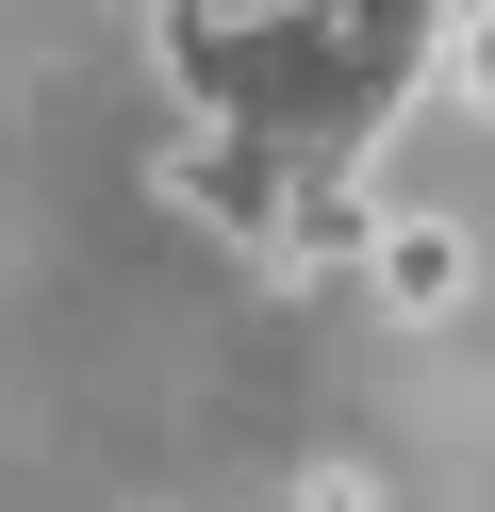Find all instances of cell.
Masks as SVG:
<instances>
[{
  "label": "cell",
  "mask_w": 495,
  "mask_h": 512,
  "mask_svg": "<svg viewBox=\"0 0 495 512\" xmlns=\"http://www.w3.org/2000/svg\"><path fill=\"white\" fill-rule=\"evenodd\" d=\"M165 199H182V215H215L248 265H297L314 149H297V133H248V116H215V133H182V149H165Z\"/></svg>",
  "instance_id": "cell-1"
},
{
  "label": "cell",
  "mask_w": 495,
  "mask_h": 512,
  "mask_svg": "<svg viewBox=\"0 0 495 512\" xmlns=\"http://www.w3.org/2000/svg\"><path fill=\"white\" fill-rule=\"evenodd\" d=\"M363 298L413 314V331H429V314H462V298H479V232H462V215H429V199H396L380 248H363Z\"/></svg>",
  "instance_id": "cell-2"
},
{
  "label": "cell",
  "mask_w": 495,
  "mask_h": 512,
  "mask_svg": "<svg viewBox=\"0 0 495 512\" xmlns=\"http://www.w3.org/2000/svg\"><path fill=\"white\" fill-rule=\"evenodd\" d=\"M429 100H495V0L429 34Z\"/></svg>",
  "instance_id": "cell-3"
}]
</instances>
